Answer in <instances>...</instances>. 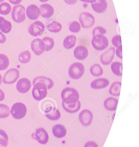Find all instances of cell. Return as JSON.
I'll return each mask as SVG.
<instances>
[{
  "instance_id": "cell-32",
  "label": "cell",
  "mask_w": 139,
  "mask_h": 147,
  "mask_svg": "<svg viewBox=\"0 0 139 147\" xmlns=\"http://www.w3.org/2000/svg\"><path fill=\"white\" fill-rule=\"evenodd\" d=\"M9 64L8 58L5 54H0V71L5 70Z\"/></svg>"
},
{
  "instance_id": "cell-18",
  "label": "cell",
  "mask_w": 139,
  "mask_h": 147,
  "mask_svg": "<svg viewBox=\"0 0 139 147\" xmlns=\"http://www.w3.org/2000/svg\"><path fill=\"white\" fill-rule=\"evenodd\" d=\"M40 15L44 18H48L51 17L54 13L53 7L48 3L41 4L39 7Z\"/></svg>"
},
{
  "instance_id": "cell-44",
  "label": "cell",
  "mask_w": 139,
  "mask_h": 147,
  "mask_svg": "<svg viewBox=\"0 0 139 147\" xmlns=\"http://www.w3.org/2000/svg\"><path fill=\"white\" fill-rule=\"evenodd\" d=\"M65 3L68 5H73L78 0H64Z\"/></svg>"
},
{
  "instance_id": "cell-33",
  "label": "cell",
  "mask_w": 139,
  "mask_h": 147,
  "mask_svg": "<svg viewBox=\"0 0 139 147\" xmlns=\"http://www.w3.org/2000/svg\"><path fill=\"white\" fill-rule=\"evenodd\" d=\"M42 40L45 43V45L46 51H51L54 47L55 45L54 39L53 38L50 37H45L43 38Z\"/></svg>"
},
{
  "instance_id": "cell-16",
  "label": "cell",
  "mask_w": 139,
  "mask_h": 147,
  "mask_svg": "<svg viewBox=\"0 0 139 147\" xmlns=\"http://www.w3.org/2000/svg\"><path fill=\"white\" fill-rule=\"evenodd\" d=\"M26 13L28 18L32 20H37L40 16L39 8L34 4H31L27 8Z\"/></svg>"
},
{
  "instance_id": "cell-36",
  "label": "cell",
  "mask_w": 139,
  "mask_h": 147,
  "mask_svg": "<svg viewBox=\"0 0 139 147\" xmlns=\"http://www.w3.org/2000/svg\"><path fill=\"white\" fill-rule=\"evenodd\" d=\"M8 144V137L7 133L0 129V147H6Z\"/></svg>"
},
{
  "instance_id": "cell-13",
  "label": "cell",
  "mask_w": 139,
  "mask_h": 147,
  "mask_svg": "<svg viewBox=\"0 0 139 147\" xmlns=\"http://www.w3.org/2000/svg\"><path fill=\"white\" fill-rule=\"evenodd\" d=\"M115 49L111 47L103 53L100 57L101 63L103 65H108L111 63L114 58Z\"/></svg>"
},
{
  "instance_id": "cell-10",
  "label": "cell",
  "mask_w": 139,
  "mask_h": 147,
  "mask_svg": "<svg viewBox=\"0 0 139 147\" xmlns=\"http://www.w3.org/2000/svg\"><path fill=\"white\" fill-rule=\"evenodd\" d=\"M45 29V26L44 23L39 21H37L29 26L28 31L32 36L37 37L43 34Z\"/></svg>"
},
{
  "instance_id": "cell-17",
  "label": "cell",
  "mask_w": 139,
  "mask_h": 147,
  "mask_svg": "<svg viewBox=\"0 0 139 147\" xmlns=\"http://www.w3.org/2000/svg\"><path fill=\"white\" fill-rule=\"evenodd\" d=\"M109 84V81L106 78H99L94 80L90 83V86L94 90H100L107 87Z\"/></svg>"
},
{
  "instance_id": "cell-31",
  "label": "cell",
  "mask_w": 139,
  "mask_h": 147,
  "mask_svg": "<svg viewBox=\"0 0 139 147\" xmlns=\"http://www.w3.org/2000/svg\"><path fill=\"white\" fill-rule=\"evenodd\" d=\"M31 59V54L28 51L22 52L19 56V61L22 63L26 64L30 62Z\"/></svg>"
},
{
  "instance_id": "cell-37",
  "label": "cell",
  "mask_w": 139,
  "mask_h": 147,
  "mask_svg": "<svg viewBox=\"0 0 139 147\" xmlns=\"http://www.w3.org/2000/svg\"><path fill=\"white\" fill-rule=\"evenodd\" d=\"M10 115V110L8 106L3 104H0V118H5Z\"/></svg>"
},
{
  "instance_id": "cell-29",
  "label": "cell",
  "mask_w": 139,
  "mask_h": 147,
  "mask_svg": "<svg viewBox=\"0 0 139 147\" xmlns=\"http://www.w3.org/2000/svg\"><path fill=\"white\" fill-rule=\"evenodd\" d=\"M47 28L51 32L57 33L60 32L62 30V25L60 22L53 21L47 25Z\"/></svg>"
},
{
  "instance_id": "cell-5",
  "label": "cell",
  "mask_w": 139,
  "mask_h": 147,
  "mask_svg": "<svg viewBox=\"0 0 139 147\" xmlns=\"http://www.w3.org/2000/svg\"><path fill=\"white\" fill-rule=\"evenodd\" d=\"M11 16L14 22L17 23L23 22L26 19V9L22 5H16L13 7Z\"/></svg>"
},
{
  "instance_id": "cell-20",
  "label": "cell",
  "mask_w": 139,
  "mask_h": 147,
  "mask_svg": "<svg viewBox=\"0 0 139 147\" xmlns=\"http://www.w3.org/2000/svg\"><path fill=\"white\" fill-rule=\"evenodd\" d=\"M62 107L65 111L70 114H74L78 112L81 107V103L79 100L74 103L66 104L62 102Z\"/></svg>"
},
{
  "instance_id": "cell-49",
  "label": "cell",
  "mask_w": 139,
  "mask_h": 147,
  "mask_svg": "<svg viewBox=\"0 0 139 147\" xmlns=\"http://www.w3.org/2000/svg\"><path fill=\"white\" fill-rule=\"evenodd\" d=\"M2 80V77L1 75L0 74V85L1 84Z\"/></svg>"
},
{
  "instance_id": "cell-1",
  "label": "cell",
  "mask_w": 139,
  "mask_h": 147,
  "mask_svg": "<svg viewBox=\"0 0 139 147\" xmlns=\"http://www.w3.org/2000/svg\"><path fill=\"white\" fill-rule=\"evenodd\" d=\"M61 97L63 102L72 104L76 102L79 100L80 95L76 89L73 87H66L62 91Z\"/></svg>"
},
{
  "instance_id": "cell-12",
  "label": "cell",
  "mask_w": 139,
  "mask_h": 147,
  "mask_svg": "<svg viewBox=\"0 0 139 147\" xmlns=\"http://www.w3.org/2000/svg\"><path fill=\"white\" fill-rule=\"evenodd\" d=\"M31 49L35 55L40 56L44 53L45 50V43L40 39H34L31 43Z\"/></svg>"
},
{
  "instance_id": "cell-9",
  "label": "cell",
  "mask_w": 139,
  "mask_h": 147,
  "mask_svg": "<svg viewBox=\"0 0 139 147\" xmlns=\"http://www.w3.org/2000/svg\"><path fill=\"white\" fill-rule=\"evenodd\" d=\"M20 77V72L16 69H10L5 73L3 79V82L5 84H12L19 78Z\"/></svg>"
},
{
  "instance_id": "cell-35",
  "label": "cell",
  "mask_w": 139,
  "mask_h": 147,
  "mask_svg": "<svg viewBox=\"0 0 139 147\" xmlns=\"http://www.w3.org/2000/svg\"><path fill=\"white\" fill-rule=\"evenodd\" d=\"M45 116L51 121H57L60 119L61 115L58 109H56L51 113L45 114Z\"/></svg>"
},
{
  "instance_id": "cell-25",
  "label": "cell",
  "mask_w": 139,
  "mask_h": 147,
  "mask_svg": "<svg viewBox=\"0 0 139 147\" xmlns=\"http://www.w3.org/2000/svg\"><path fill=\"white\" fill-rule=\"evenodd\" d=\"M121 82L115 81L112 84L109 88V92L110 95L113 96H119L120 95Z\"/></svg>"
},
{
  "instance_id": "cell-30",
  "label": "cell",
  "mask_w": 139,
  "mask_h": 147,
  "mask_svg": "<svg viewBox=\"0 0 139 147\" xmlns=\"http://www.w3.org/2000/svg\"><path fill=\"white\" fill-rule=\"evenodd\" d=\"M90 71L91 75L95 77H100L103 74V69L99 64H95L91 66Z\"/></svg>"
},
{
  "instance_id": "cell-42",
  "label": "cell",
  "mask_w": 139,
  "mask_h": 147,
  "mask_svg": "<svg viewBox=\"0 0 139 147\" xmlns=\"http://www.w3.org/2000/svg\"><path fill=\"white\" fill-rule=\"evenodd\" d=\"M84 147H99L98 144L93 141H90L88 142L86 144L84 145Z\"/></svg>"
},
{
  "instance_id": "cell-24",
  "label": "cell",
  "mask_w": 139,
  "mask_h": 147,
  "mask_svg": "<svg viewBox=\"0 0 139 147\" xmlns=\"http://www.w3.org/2000/svg\"><path fill=\"white\" fill-rule=\"evenodd\" d=\"M77 38L74 34L68 35L65 37L63 42V45L65 49L70 50L76 46Z\"/></svg>"
},
{
  "instance_id": "cell-48",
  "label": "cell",
  "mask_w": 139,
  "mask_h": 147,
  "mask_svg": "<svg viewBox=\"0 0 139 147\" xmlns=\"http://www.w3.org/2000/svg\"><path fill=\"white\" fill-rule=\"evenodd\" d=\"M42 3H45L48 1L49 0H39Z\"/></svg>"
},
{
  "instance_id": "cell-7",
  "label": "cell",
  "mask_w": 139,
  "mask_h": 147,
  "mask_svg": "<svg viewBox=\"0 0 139 147\" xmlns=\"http://www.w3.org/2000/svg\"><path fill=\"white\" fill-rule=\"evenodd\" d=\"M79 21L82 27L89 28L92 27L95 22L94 16L87 12H83L80 14L79 16Z\"/></svg>"
},
{
  "instance_id": "cell-45",
  "label": "cell",
  "mask_w": 139,
  "mask_h": 147,
  "mask_svg": "<svg viewBox=\"0 0 139 147\" xmlns=\"http://www.w3.org/2000/svg\"><path fill=\"white\" fill-rule=\"evenodd\" d=\"M22 0H9V2L14 5H19L22 2Z\"/></svg>"
},
{
  "instance_id": "cell-34",
  "label": "cell",
  "mask_w": 139,
  "mask_h": 147,
  "mask_svg": "<svg viewBox=\"0 0 139 147\" xmlns=\"http://www.w3.org/2000/svg\"><path fill=\"white\" fill-rule=\"evenodd\" d=\"M11 11V7L7 2H3L0 4V14L7 15Z\"/></svg>"
},
{
  "instance_id": "cell-2",
  "label": "cell",
  "mask_w": 139,
  "mask_h": 147,
  "mask_svg": "<svg viewBox=\"0 0 139 147\" xmlns=\"http://www.w3.org/2000/svg\"><path fill=\"white\" fill-rule=\"evenodd\" d=\"M85 72V67L82 63L79 62L73 63L70 66L68 74L70 78L72 79L81 78Z\"/></svg>"
},
{
  "instance_id": "cell-19",
  "label": "cell",
  "mask_w": 139,
  "mask_h": 147,
  "mask_svg": "<svg viewBox=\"0 0 139 147\" xmlns=\"http://www.w3.org/2000/svg\"><path fill=\"white\" fill-rule=\"evenodd\" d=\"M91 6L92 9L96 13H102L107 8L108 3L107 0H96L95 2L91 3Z\"/></svg>"
},
{
  "instance_id": "cell-26",
  "label": "cell",
  "mask_w": 139,
  "mask_h": 147,
  "mask_svg": "<svg viewBox=\"0 0 139 147\" xmlns=\"http://www.w3.org/2000/svg\"><path fill=\"white\" fill-rule=\"evenodd\" d=\"M12 24L10 22L5 20L2 16H0V29L3 33H8L12 29Z\"/></svg>"
},
{
  "instance_id": "cell-27",
  "label": "cell",
  "mask_w": 139,
  "mask_h": 147,
  "mask_svg": "<svg viewBox=\"0 0 139 147\" xmlns=\"http://www.w3.org/2000/svg\"><path fill=\"white\" fill-rule=\"evenodd\" d=\"M41 109L45 114L51 113L56 109L54 103L50 100H45L41 104Z\"/></svg>"
},
{
  "instance_id": "cell-41",
  "label": "cell",
  "mask_w": 139,
  "mask_h": 147,
  "mask_svg": "<svg viewBox=\"0 0 139 147\" xmlns=\"http://www.w3.org/2000/svg\"><path fill=\"white\" fill-rule=\"evenodd\" d=\"M115 54H116V56L119 58L122 59L123 56H122V45H120L116 47V49H115Z\"/></svg>"
},
{
  "instance_id": "cell-14",
  "label": "cell",
  "mask_w": 139,
  "mask_h": 147,
  "mask_svg": "<svg viewBox=\"0 0 139 147\" xmlns=\"http://www.w3.org/2000/svg\"><path fill=\"white\" fill-rule=\"evenodd\" d=\"M74 57L78 60H84L88 57V50L86 47L79 45L76 47L73 52Z\"/></svg>"
},
{
  "instance_id": "cell-40",
  "label": "cell",
  "mask_w": 139,
  "mask_h": 147,
  "mask_svg": "<svg viewBox=\"0 0 139 147\" xmlns=\"http://www.w3.org/2000/svg\"><path fill=\"white\" fill-rule=\"evenodd\" d=\"M112 44L115 47H117L121 45V35L119 34L115 35L112 40Z\"/></svg>"
},
{
  "instance_id": "cell-6",
  "label": "cell",
  "mask_w": 139,
  "mask_h": 147,
  "mask_svg": "<svg viewBox=\"0 0 139 147\" xmlns=\"http://www.w3.org/2000/svg\"><path fill=\"white\" fill-rule=\"evenodd\" d=\"M27 111L26 107L24 104L17 102L13 105L10 110V113L14 118L20 120L25 117Z\"/></svg>"
},
{
  "instance_id": "cell-3",
  "label": "cell",
  "mask_w": 139,
  "mask_h": 147,
  "mask_svg": "<svg viewBox=\"0 0 139 147\" xmlns=\"http://www.w3.org/2000/svg\"><path fill=\"white\" fill-rule=\"evenodd\" d=\"M109 42L107 38L102 34L93 36L91 40V45L96 51H102L105 50L108 46Z\"/></svg>"
},
{
  "instance_id": "cell-43",
  "label": "cell",
  "mask_w": 139,
  "mask_h": 147,
  "mask_svg": "<svg viewBox=\"0 0 139 147\" xmlns=\"http://www.w3.org/2000/svg\"><path fill=\"white\" fill-rule=\"evenodd\" d=\"M7 40V38L6 36L0 31V43L3 44Z\"/></svg>"
},
{
  "instance_id": "cell-50",
  "label": "cell",
  "mask_w": 139,
  "mask_h": 147,
  "mask_svg": "<svg viewBox=\"0 0 139 147\" xmlns=\"http://www.w3.org/2000/svg\"><path fill=\"white\" fill-rule=\"evenodd\" d=\"M4 1V0H0V3L2 2H3Z\"/></svg>"
},
{
  "instance_id": "cell-23",
  "label": "cell",
  "mask_w": 139,
  "mask_h": 147,
  "mask_svg": "<svg viewBox=\"0 0 139 147\" xmlns=\"http://www.w3.org/2000/svg\"><path fill=\"white\" fill-rule=\"evenodd\" d=\"M38 82L45 84L47 89H51L54 85V82L51 79L45 76H40L35 77L33 80V85H34Z\"/></svg>"
},
{
  "instance_id": "cell-47",
  "label": "cell",
  "mask_w": 139,
  "mask_h": 147,
  "mask_svg": "<svg viewBox=\"0 0 139 147\" xmlns=\"http://www.w3.org/2000/svg\"><path fill=\"white\" fill-rule=\"evenodd\" d=\"M82 2L87 3H93L95 2L96 0H79Z\"/></svg>"
},
{
  "instance_id": "cell-21",
  "label": "cell",
  "mask_w": 139,
  "mask_h": 147,
  "mask_svg": "<svg viewBox=\"0 0 139 147\" xmlns=\"http://www.w3.org/2000/svg\"><path fill=\"white\" fill-rule=\"evenodd\" d=\"M119 100L113 97H109L105 99L103 105L106 110L110 111H115L117 109Z\"/></svg>"
},
{
  "instance_id": "cell-8",
  "label": "cell",
  "mask_w": 139,
  "mask_h": 147,
  "mask_svg": "<svg viewBox=\"0 0 139 147\" xmlns=\"http://www.w3.org/2000/svg\"><path fill=\"white\" fill-rule=\"evenodd\" d=\"M94 116L92 111L89 109H84L80 112L78 119L81 124L84 127H88L92 123Z\"/></svg>"
},
{
  "instance_id": "cell-39",
  "label": "cell",
  "mask_w": 139,
  "mask_h": 147,
  "mask_svg": "<svg viewBox=\"0 0 139 147\" xmlns=\"http://www.w3.org/2000/svg\"><path fill=\"white\" fill-rule=\"evenodd\" d=\"M107 32V30L106 28L102 26L96 27L93 29V32H92V34L93 36H94L96 35H98V34H102L104 35L106 34Z\"/></svg>"
},
{
  "instance_id": "cell-11",
  "label": "cell",
  "mask_w": 139,
  "mask_h": 147,
  "mask_svg": "<svg viewBox=\"0 0 139 147\" xmlns=\"http://www.w3.org/2000/svg\"><path fill=\"white\" fill-rule=\"evenodd\" d=\"M33 138L36 140L40 144L45 145L49 141V135L46 130L43 128L37 129L35 133L33 134Z\"/></svg>"
},
{
  "instance_id": "cell-38",
  "label": "cell",
  "mask_w": 139,
  "mask_h": 147,
  "mask_svg": "<svg viewBox=\"0 0 139 147\" xmlns=\"http://www.w3.org/2000/svg\"><path fill=\"white\" fill-rule=\"evenodd\" d=\"M81 26L80 23L76 21L72 22L69 26V30L71 32L77 33L80 32Z\"/></svg>"
},
{
  "instance_id": "cell-46",
  "label": "cell",
  "mask_w": 139,
  "mask_h": 147,
  "mask_svg": "<svg viewBox=\"0 0 139 147\" xmlns=\"http://www.w3.org/2000/svg\"><path fill=\"white\" fill-rule=\"evenodd\" d=\"M5 98V95L2 90L0 89V102L3 101Z\"/></svg>"
},
{
  "instance_id": "cell-4",
  "label": "cell",
  "mask_w": 139,
  "mask_h": 147,
  "mask_svg": "<svg viewBox=\"0 0 139 147\" xmlns=\"http://www.w3.org/2000/svg\"><path fill=\"white\" fill-rule=\"evenodd\" d=\"M32 94L34 99L37 101H41L46 97L47 88L44 83L38 82L34 85Z\"/></svg>"
},
{
  "instance_id": "cell-28",
  "label": "cell",
  "mask_w": 139,
  "mask_h": 147,
  "mask_svg": "<svg viewBox=\"0 0 139 147\" xmlns=\"http://www.w3.org/2000/svg\"><path fill=\"white\" fill-rule=\"evenodd\" d=\"M123 65L119 62H114L111 65V69L113 73L117 76L121 77L122 75Z\"/></svg>"
},
{
  "instance_id": "cell-15",
  "label": "cell",
  "mask_w": 139,
  "mask_h": 147,
  "mask_svg": "<svg viewBox=\"0 0 139 147\" xmlns=\"http://www.w3.org/2000/svg\"><path fill=\"white\" fill-rule=\"evenodd\" d=\"M32 84L30 80L27 78H22L18 80L16 84V89L19 92L26 93L30 90Z\"/></svg>"
},
{
  "instance_id": "cell-22",
  "label": "cell",
  "mask_w": 139,
  "mask_h": 147,
  "mask_svg": "<svg viewBox=\"0 0 139 147\" xmlns=\"http://www.w3.org/2000/svg\"><path fill=\"white\" fill-rule=\"evenodd\" d=\"M52 132L55 137L61 139L66 136L67 129L62 124H56L53 127Z\"/></svg>"
}]
</instances>
